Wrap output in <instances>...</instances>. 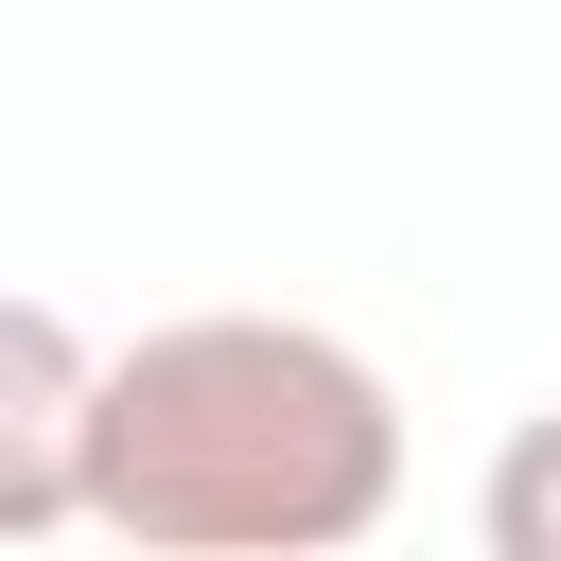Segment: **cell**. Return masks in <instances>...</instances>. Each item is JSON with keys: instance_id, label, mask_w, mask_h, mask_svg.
<instances>
[{"instance_id": "1", "label": "cell", "mask_w": 561, "mask_h": 561, "mask_svg": "<svg viewBox=\"0 0 561 561\" xmlns=\"http://www.w3.org/2000/svg\"><path fill=\"white\" fill-rule=\"evenodd\" d=\"M403 508V386L333 316H158L105 351L88 526L140 561H333Z\"/></svg>"}, {"instance_id": "2", "label": "cell", "mask_w": 561, "mask_h": 561, "mask_svg": "<svg viewBox=\"0 0 561 561\" xmlns=\"http://www.w3.org/2000/svg\"><path fill=\"white\" fill-rule=\"evenodd\" d=\"M88 438H105V351L53 298H0V543L88 526Z\"/></svg>"}, {"instance_id": "3", "label": "cell", "mask_w": 561, "mask_h": 561, "mask_svg": "<svg viewBox=\"0 0 561 561\" xmlns=\"http://www.w3.org/2000/svg\"><path fill=\"white\" fill-rule=\"evenodd\" d=\"M473 543H491V561H561V403H526V421L491 438V473H473Z\"/></svg>"}]
</instances>
